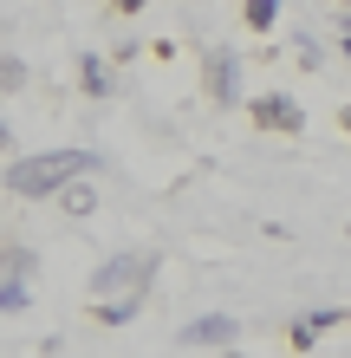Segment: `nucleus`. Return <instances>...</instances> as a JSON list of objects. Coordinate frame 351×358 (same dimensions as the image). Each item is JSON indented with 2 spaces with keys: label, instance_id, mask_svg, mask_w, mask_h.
Masks as SVG:
<instances>
[{
  "label": "nucleus",
  "instance_id": "1",
  "mask_svg": "<svg viewBox=\"0 0 351 358\" xmlns=\"http://www.w3.org/2000/svg\"><path fill=\"white\" fill-rule=\"evenodd\" d=\"M91 170H98L91 150H39V157H20L13 170H7V189H13V196H27V202H39V196L72 189L78 176H91Z\"/></svg>",
  "mask_w": 351,
  "mask_h": 358
},
{
  "label": "nucleus",
  "instance_id": "2",
  "mask_svg": "<svg viewBox=\"0 0 351 358\" xmlns=\"http://www.w3.org/2000/svg\"><path fill=\"white\" fill-rule=\"evenodd\" d=\"M150 273H156V255H150V248H137V255H111L105 267L91 273V293H98V306H105V300H143Z\"/></svg>",
  "mask_w": 351,
  "mask_h": 358
},
{
  "label": "nucleus",
  "instance_id": "3",
  "mask_svg": "<svg viewBox=\"0 0 351 358\" xmlns=\"http://www.w3.org/2000/svg\"><path fill=\"white\" fill-rule=\"evenodd\" d=\"M209 98H215V104H234V98H241V59H234L228 46L209 52Z\"/></svg>",
  "mask_w": 351,
  "mask_h": 358
},
{
  "label": "nucleus",
  "instance_id": "4",
  "mask_svg": "<svg viewBox=\"0 0 351 358\" xmlns=\"http://www.w3.org/2000/svg\"><path fill=\"white\" fill-rule=\"evenodd\" d=\"M254 117H260V131H286V137H293L299 124H306V111H299V104L286 98V92H267V98H254Z\"/></svg>",
  "mask_w": 351,
  "mask_h": 358
},
{
  "label": "nucleus",
  "instance_id": "5",
  "mask_svg": "<svg viewBox=\"0 0 351 358\" xmlns=\"http://www.w3.org/2000/svg\"><path fill=\"white\" fill-rule=\"evenodd\" d=\"M241 326L228 320V313H209V320H189L182 326V345H234Z\"/></svg>",
  "mask_w": 351,
  "mask_h": 358
},
{
  "label": "nucleus",
  "instance_id": "6",
  "mask_svg": "<svg viewBox=\"0 0 351 358\" xmlns=\"http://www.w3.org/2000/svg\"><path fill=\"white\" fill-rule=\"evenodd\" d=\"M59 208H66V215H91V208H98V189H91V182L59 189Z\"/></svg>",
  "mask_w": 351,
  "mask_h": 358
},
{
  "label": "nucleus",
  "instance_id": "7",
  "mask_svg": "<svg viewBox=\"0 0 351 358\" xmlns=\"http://www.w3.org/2000/svg\"><path fill=\"white\" fill-rule=\"evenodd\" d=\"M78 72H85V92L91 98H111V78H105V59H98V52H85V66H78Z\"/></svg>",
  "mask_w": 351,
  "mask_h": 358
},
{
  "label": "nucleus",
  "instance_id": "8",
  "mask_svg": "<svg viewBox=\"0 0 351 358\" xmlns=\"http://www.w3.org/2000/svg\"><path fill=\"white\" fill-rule=\"evenodd\" d=\"M137 313H143V300H105V306H98V320H105V326H130Z\"/></svg>",
  "mask_w": 351,
  "mask_h": 358
},
{
  "label": "nucleus",
  "instance_id": "9",
  "mask_svg": "<svg viewBox=\"0 0 351 358\" xmlns=\"http://www.w3.org/2000/svg\"><path fill=\"white\" fill-rule=\"evenodd\" d=\"M0 267H7V280H27V273H33V255H27V248H7Z\"/></svg>",
  "mask_w": 351,
  "mask_h": 358
},
{
  "label": "nucleus",
  "instance_id": "10",
  "mask_svg": "<svg viewBox=\"0 0 351 358\" xmlns=\"http://www.w3.org/2000/svg\"><path fill=\"white\" fill-rule=\"evenodd\" d=\"M280 20V0H247V27H274Z\"/></svg>",
  "mask_w": 351,
  "mask_h": 358
},
{
  "label": "nucleus",
  "instance_id": "11",
  "mask_svg": "<svg viewBox=\"0 0 351 358\" xmlns=\"http://www.w3.org/2000/svg\"><path fill=\"white\" fill-rule=\"evenodd\" d=\"M27 85V66H20V59H0V92H20Z\"/></svg>",
  "mask_w": 351,
  "mask_h": 358
},
{
  "label": "nucleus",
  "instance_id": "12",
  "mask_svg": "<svg viewBox=\"0 0 351 358\" xmlns=\"http://www.w3.org/2000/svg\"><path fill=\"white\" fill-rule=\"evenodd\" d=\"M20 306H27V287L7 280V287H0V313H20Z\"/></svg>",
  "mask_w": 351,
  "mask_h": 358
},
{
  "label": "nucleus",
  "instance_id": "13",
  "mask_svg": "<svg viewBox=\"0 0 351 358\" xmlns=\"http://www.w3.org/2000/svg\"><path fill=\"white\" fill-rule=\"evenodd\" d=\"M111 7H117V13H137V7H143V0H111Z\"/></svg>",
  "mask_w": 351,
  "mask_h": 358
},
{
  "label": "nucleus",
  "instance_id": "14",
  "mask_svg": "<svg viewBox=\"0 0 351 358\" xmlns=\"http://www.w3.org/2000/svg\"><path fill=\"white\" fill-rule=\"evenodd\" d=\"M338 124H345V137H351V104H345V111H338Z\"/></svg>",
  "mask_w": 351,
  "mask_h": 358
},
{
  "label": "nucleus",
  "instance_id": "15",
  "mask_svg": "<svg viewBox=\"0 0 351 358\" xmlns=\"http://www.w3.org/2000/svg\"><path fill=\"white\" fill-rule=\"evenodd\" d=\"M338 27H345V33H351V20H338Z\"/></svg>",
  "mask_w": 351,
  "mask_h": 358
},
{
  "label": "nucleus",
  "instance_id": "16",
  "mask_svg": "<svg viewBox=\"0 0 351 358\" xmlns=\"http://www.w3.org/2000/svg\"><path fill=\"white\" fill-rule=\"evenodd\" d=\"M228 358H241V352H228Z\"/></svg>",
  "mask_w": 351,
  "mask_h": 358
}]
</instances>
